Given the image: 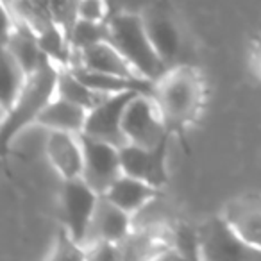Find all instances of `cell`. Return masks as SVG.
I'll return each mask as SVG.
<instances>
[{"instance_id":"obj_1","label":"cell","mask_w":261,"mask_h":261,"mask_svg":"<svg viewBox=\"0 0 261 261\" xmlns=\"http://www.w3.org/2000/svg\"><path fill=\"white\" fill-rule=\"evenodd\" d=\"M204 90L200 72L188 63L172 66L156 81L154 98L170 135L182 133L197 118L204 104Z\"/></svg>"},{"instance_id":"obj_2","label":"cell","mask_w":261,"mask_h":261,"mask_svg":"<svg viewBox=\"0 0 261 261\" xmlns=\"http://www.w3.org/2000/svg\"><path fill=\"white\" fill-rule=\"evenodd\" d=\"M58 75L59 66L52 63L50 59H47L36 72L29 73L25 86L22 88L13 108L8 113H4V122H2V147H4V152L27 125L36 123L38 115L56 97V93H58Z\"/></svg>"},{"instance_id":"obj_3","label":"cell","mask_w":261,"mask_h":261,"mask_svg":"<svg viewBox=\"0 0 261 261\" xmlns=\"http://www.w3.org/2000/svg\"><path fill=\"white\" fill-rule=\"evenodd\" d=\"M106 22L109 31L108 41L122 52L140 75L156 83L167 72V63L154 48L140 13H118L109 16Z\"/></svg>"},{"instance_id":"obj_4","label":"cell","mask_w":261,"mask_h":261,"mask_svg":"<svg viewBox=\"0 0 261 261\" xmlns=\"http://www.w3.org/2000/svg\"><path fill=\"white\" fill-rule=\"evenodd\" d=\"M122 129L127 143L140 147H158L168 140L170 130L167 127L161 109L154 95L138 93L127 104L122 118Z\"/></svg>"},{"instance_id":"obj_5","label":"cell","mask_w":261,"mask_h":261,"mask_svg":"<svg viewBox=\"0 0 261 261\" xmlns=\"http://www.w3.org/2000/svg\"><path fill=\"white\" fill-rule=\"evenodd\" d=\"M200 259L207 261H256L261 252L250 247L232 225L220 217H211L199 225Z\"/></svg>"},{"instance_id":"obj_6","label":"cell","mask_w":261,"mask_h":261,"mask_svg":"<svg viewBox=\"0 0 261 261\" xmlns=\"http://www.w3.org/2000/svg\"><path fill=\"white\" fill-rule=\"evenodd\" d=\"M98 193L83 177L65 179L59 197L63 227L84 249L91 218L98 202Z\"/></svg>"},{"instance_id":"obj_7","label":"cell","mask_w":261,"mask_h":261,"mask_svg":"<svg viewBox=\"0 0 261 261\" xmlns=\"http://www.w3.org/2000/svg\"><path fill=\"white\" fill-rule=\"evenodd\" d=\"M81 145H83V175L81 177L98 193L104 195L111 185L123 174L120 149L108 142L91 138L81 133Z\"/></svg>"},{"instance_id":"obj_8","label":"cell","mask_w":261,"mask_h":261,"mask_svg":"<svg viewBox=\"0 0 261 261\" xmlns=\"http://www.w3.org/2000/svg\"><path fill=\"white\" fill-rule=\"evenodd\" d=\"M142 18L154 48L167 63L168 68L186 63L185 34L174 16L165 8H161L158 2H154L150 8L142 13Z\"/></svg>"},{"instance_id":"obj_9","label":"cell","mask_w":261,"mask_h":261,"mask_svg":"<svg viewBox=\"0 0 261 261\" xmlns=\"http://www.w3.org/2000/svg\"><path fill=\"white\" fill-rule=\"evenodd\" d=\"M138 95V91H127V93L109 95L106 100L88 111L84 135L91 138L108 142L115 147L127 145V138L122 129V118L127 104L133 100V97Z\"/></svg>"},{"instance_id":"obj_10","label":"cell","mask_w":261,"mask_h":261,"mask_svg":"<svg viewBox=\"0 0 261 261\" xmlns=\"http://www.w3.org/2000/svg\"><path fill=\"white\" fill-rule=\"evenodd\" d=\"M167 152L168 140H165L158 147H150V149L127 143V145L120 147V161H122L123 174L142 179L156 188H163L168 182Z\"/></svg>"},{"instance_id":"obj_11","label":"cell","mask_w":261,"mask_h":261,"mask_svg":"<svg viewBox=\"0 0 261 261\" xmlns=\"http://www.w3.org/2000/svg\"><path fill=\"white\" fill-rule=\"evenodd\" d=\"M130 232H133V215L111 202L106 195H100L91 218L84 250L98 242L122 243Z\"/></svg>"},{"instance_id":"obj_12","label":"cell","mask_w":261,"mask_h":261,"mask_svg":"<svg viewBox=\"0 0 261 261\" xmlns=\"http://www.w3.org/2000/svg\"><path fill=\"white\" fill-rule=\"evenodd\" d=\"M224 218L236 232L261 252V193H243L224 206Z\"/></svg>"},{"instance_id":"obj_13","label":"cell","mask_w":261,"mask_h":261,"mask_svg":"<svg viewBox=\"0 0 261 261\" xmlns=\"http://www.w3.org/2000/svg\"><path fill=\"white\" fill-rule=\"evenodd\" d=\"M47 156L63 181L83 175L84 158L79 135L65 130H48Z\"/></svg>"},{"instance_id":"obj_14","label":"cell","mask_w":261,"mask_h":261,"mask_svg":"<svg viewBox=\"0 0 261 261\" xmlns=\"http://www.w3.org/2000/svg\"><path fill=\"white\" fill-rule=\"evenodd\" d=\"M13 15V13H11ZM2 48L9 50L15 59L23 66L27 73H33L47 61V56L41 50L38 43V36L29 25L16 20L13 16V23L8 31H4V40H2Z\"/></svg>"},{"instance_id":"obj_15","label":"cell","mask_w":261,"mask_h":261,"mask_svg":"<svg viewBox=\"0 0 261 261\" xmlns=\"http://www.w3.org/2000/svg\"><path fill=\"white\" fill-rule=\"evenodd\" d=\"M160 192L161 188H156L142 179L122 174L104 195L118 207L135 217L147 206H150V202H154L160 197Z\"/></svg>"},{"instance_id":"obj_16","label":"cell","mask_w":261,"mask_h":261,"mask_svg":"<svg viewBox=\"0 0 261 261\" xmlns=\"http://www.w3.org/2000/svg\"><path fill=\"white\" fill-rule=\"evenodd\" d=\"M84 84L102 93L116 95V93H127V91H138V93L154 95L156 91V83L145 77H122L115 73H104L97 70H90L83 65H72L68 66Z\"/></svg>"},{"instance_id":"obj_17","label":"cell","mask_w":261,"mask_h":261,"mask_svg":"<svg viewBox=\"0 0 261 261\" xmlns=\"http://www.w3.org/2000/svg\"><path fill=\"white\" fill-rule=\"evenodd\" d=\"M86 108L56 93V97L38 115L36 125H41L47 130H65V133L81 135L86 125Z\"/></svg>"},{"instance_id":"obj_18","label":"cell","mask_w":261,"mask_h":261,"mask_svg":"<svg viewBox=\"0 0 261 261\" xmlns=\"http://www.w3.org/2000/svg\"><path fill=\"white\" fill-rule=\"evenodd\" d=\"M72 65H83L90 70L115 73L122 77H143L136 72L135 66L123 58V54L111 41H100V43H95L81 50L79 54H75Z\"/></svg>"},{"instance_id":"obj_19","label":"cell","mask_w":261,"mask_h":261,"mask_svg":"<svg viewBox=\"0 0 261 261\" xmlns=\"http://www.w3.org/2000/svg\"><path fill=\"white\" fill-rule=\"evenodd\" d=\"M58 95L65 97L68 100L75 102V104L86 108L88 111L98 106L102 100L109 97L108 93H102L88 84H84L68 66H59V75H58Z\"/></svg>"},{"instance_id":"obj_20","label":"cell","mask_w":261,"mask_h":261,"mask_svg":"<svg viewBox=\"0 0 261 261\" xmlns=\"http://www.w3.org/2000/svg\"><path fill=\"white\" fill-rule=\"evenodd\" d=\"M38 43L52 63L58 66H70L73 59V48L70 45L68 33L59 23H50L36 34Z\"/></svg>"},{"instance_id":"obj_21","label":"cell","mask_w":261,"mask_h":261,"mask_svg":"<svg viewBox=\"0 0 261 261\" xmlns=\"http://www.w3.org/2000/svg\"><path fill=\"white\" fill-rule=\"evenodd\" d=\"M2 61H4V83H2V111L8 113L13 108L15 100L18 98L22 88L25 86V81L29 73L23 70V66L15 59V56L9 50L2 48Z\"/></svg>"},{"instance_id":"obj_22","label":"cell","mask_w":261,"mask_h":261,"mask_svg":"<svg viewBox=\"0 0 261 261\" xmlns=\"http://www.w3.org/2000/svg\"><path fill=\"white\" fill-rule=\"evenodd\" d=\"M68 38L70 45L73 48V58H75V54H79L84 48L91 47L95 43H100V41H108V22H91V20L77 18L72 29H70Z\"/></svg>"},{"instance_id":"obj_23","label":"cell","mask_w":261,"mask_h":261,"mask_svg":"<svg viewBox=\"0 0 261 261\" xmlns=\"http://www.w3.org/2000/svg\"><path fill=\"white\" fill-rule=\"evenodd\" d=\"M170 242L181 257L200 259V240L197 227H192V225L186 224L175 225L170 232Z\"/></svg>"},{"instance_id":"obj_24","label":"cell","mask_w":261,"mask_h":261,"mask_svg":"<svg viewBox=\"0 0 261 261\" xmlns=\"http://www.w3.org/2000/svg\"><path fill=\"white\" fill-rule=\"evenodd\" d=\"M40 2L48 9L54 22L59 23L66 33H70V29L77 20L79 0H40Z\"/></svg>"},{"instance_id":"obj_25","label":"cell","mask_w":261,"mask_h":261,"mask_svg":"<svg viewBox=\"0 0 261 261\" xmlns=\"http://www.w3.org/2000/svg\"><path fill=\"white\" fill-rule=\"evenodd\" d=\"M77 18L91 20V22H106L108 20L106 0H79Z\"/></svg>"},{"instance_id":"obj_26","label":"cell","mask_w":261,"mask_h":261,"mask_svg":"<svg viewBox=\"0 0 261 261\" xmlns=\"http://www.w3.org/2000/svg\"><path fill=\"white\" fill-rule=\"evenodd\" d=\"M154 2H158V0H106L108 18L113 15H118V13H140L142 15Z\"/></svg>"},{"instance_id":"obj_27","label":"cell","mask_w":261,"mask_h":261,"mask_svg":"<svg viewBox=\"0 0 261 261\" xmlns=\"http://www.w3.org/2000/svg\"><path fill=\"white\" fill-rule=\"evenodd\" d=\"M256 50H257V65L261 66V45H259V47L256 48Z\"/></svg>"}]
</instances>
